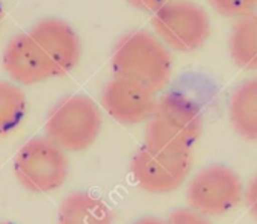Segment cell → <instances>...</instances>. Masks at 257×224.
Wrapping results in <instances>:
<instances>
[{
    "mask_svg": "<svg viewBox=\"0 0 257 224\" xmlns=\"http://www.w3.org/2000/svg\"><path fill=\"white\" fill-rule=\"evenodd\" d=\"M171 0H127L128 5H132L135 10L144 11V13H156L162 7H165Z\"/></svg>",
    "mask_w": 257,
    "mask_h": 224,
    "instance_id": "16",
    "label": "cell"
},
{
    "mask_svg": "<svg viewBox=\"0 0 257 224\" xmlns=\"http://www.w3.org/2000/svg\"><path fill=\"white\" fill-rule=\"evenodd\" d=\"M0 19H2V7H0Z\"/></svg>",
    "mask_w": 257,
    "mask_h": 224,
    "instance_id": "19",
    "label": "cell"
},
{
    "mask_svg": "<svg viewBox=\"0 0 257 224\" xmlns=\"http://www.w3.org/2000/svg\"><path fill=\"white\" fill-rule=\"evenodd\" d=\"M58 224H112V212L101 198L76 191L62 200Z\"/></svg>",
    "mask_w": 257,
    "mask_h": 224,
    "instance_id": "11",
    "label": "cell"
},
{
    "mask_svg": "<svg viewBox=\"0 0 257 224\" xmlns=\"http://www.w3.org/2000/svg\"><path fill=\"white\" fill-rule=\"evenodd\" d=\"M26 114L25 92L16 83L0 80V137L20 126Z\"/></svg>",
    "mask_w": 257,
    "mask_h": 224,
    "instance_id": "13",
    "label": "cell"
},
{
    "mask_svg": "<svg viewBox=\"0 0 257 224\" xmlns=\"http://www.w3.org/2000/svg\"><path fill=\"white\" fill-rule=\"evenodd\" d=\"M101 110L83 94L61 100L49 114L46 137L65 152H82L91 147L101 131Z\"/></svg>",
    "mask_w": 257,
    "mask_h": 224,
    "instance_id": "4",
    "label": "cell"
},
{
    "mask_svg": "<svg viewBox=\"0 0 257 224\" xmlns=\"http://www.w3.org/2000/svg\"><path fill=\"white\" fill-rule=\"evenodd\" d=\"M80 52V40L68 23L46 19L8 43L4 68L14 82L35 85L70 73Z\"/></svg>",
    "mask_w": 257,
    "mask_h": 224,
    "instance_id": "1",
    "label": "cell"
},
{
    "mask_svg": "<svg viewBox=\"0 0 257 224\" xmlns=\"http://www.w3.org/2000/svg\"><path fill=\"white\" fill-rule=\"evenodd\" d=\"M167 224H212L209 218L195 209H177L167 218Z\"/></svg>",
    "mask_w": 257,
    "mask_h": 224,
    "instance_id": "15",
    "label": "cell"
},
{
    "mask_svg": "<svg viewBox=\"0 0 257 224\" xmlns=\"http://www.w3.org/2000/svg\"><path fill=\"white\" fill-rule=\"evenodd\" d=\"M158 92L131 79L115 76L101 92V106L121 125L149 122L158 106Z\"/></svg>",
    "mask_w": 257,
    "mask_h": 224,
    "instance_id": "9",
    "label": "cell"
},
{
    "mask_svg": "<svg viewBox=\"0 0 257 224\" xmlns=\"http://www.w3.org/2000/svg\"><path fill=\"white\" fill-rule=\"evenodd\" d=\"M243 185L239 176L225 165H209L198 171L188 186V201L192 209L206 215L218 216L239 204Z\"/></svg>",
    "mask_w": 257,
    "mask_h": 224,
    "instance_id": "8",
    "label": "cell"
},
{
    "mask_svg": "<svg viewBox=\"0 0 257 224\" xmlns=\"http://www.w3.org/2000/svg\"><path fill=\"white\" fill-rule=\"evenodd\" d=\"M228 116L242 138L257 141V77H249L236 86L230 97Z\"/></svg>",
    "mask_w": 257,
    "mask_h": 224,
    "instance_id": "10",
    "label": "cell"
},
{
    "mask_svg": "<svg viewBox=\"0 0 257 224\" xmlns=\"http://www.w3.org/2000/svg\"><path fill=\"white\" fill-rule=\"evenodd\" d=\"M192 167L191 150L144 144L132 158L135 183L150 194H170L180 188Z\"/></svg>",
    "mask_w": 257,
    "mask_h": 224,
    "instance_id": "5",
    "label": "cell"
},
{
    "mask_svg": "<svg viewBox=\"0 0 257 224\" xmlns=\"http://www.w3.org/2000/svg\"><path fill=\"white\" fill-rule=\"evenodd\" d=\"M112 70L118 77L135 80L159 92L171 79V50L156 34L134 31L113 49Z\"/></svg>",
    "mask_w": 257,
    "mask_h": 224,
    "instance_id": "2",
    "label": "cell"
},
{
    "mask_svg": "<svg viewBox=\"0 0 257 224\" xmlns=\"http://www.w3.org/2000/svg\"><path fill=\"white\" fill-rule=\"evenodd\" d=\"M134 224H167V221L159 219L156 216H143L138 221H135Z\"/></svg>",
    "mask_w": 257,
    "mask_h": 224,
    "instance_id": "18",
    "label": "cell"
},
{
    "mask_svg": "<svg viewBox=\"0 0 257 224\" xmlns=\"http://www.w3.org/2000/svg\"><path fill=\"white\" fill-rule=\"evenodd\" d=\"M245 201L251 215L257 219V176L248 183L245 191Z\"/></svg>",
    "mask_w": 257,
    "mask_h": 224,
    "instance_id": "17",
    "label": "cell"
},
{
    "mask_svg": "<svg viewBox=\"0 0 257 224\" xmlns=\"http://www.w3.org/2000/svg\"><path fill=\"white\" fill-rule=\"evenodd\" d=\"M14 171L19 182L32 192H50L62 186L68 176L65 150L47 137L29 140L17 153Z\"/></svg>",
    "mask_w": 257,
    "mask_h": 224,
    "instance_id": "7",
    "label": "cell"
},
{
    "mask_svg": "<svg viewBox=\"0 0 257 224\" xmlns=\"http://www.w3.org/2000/svg\"><path fill=\"white\" fill-rule=\"evenodd\" d=\"M203 131V110L188 94L171 91L158 100L147 122L146 143L159 147L191 150Z\"/></svg>",
    "mask_w": 257,
    "mask_h": 224,
    "instance_id": "3",
    "label": "cell"
},
{
    "mask_svg": "<svg viewBox=\"0 0 257 224\" xmlns=\"http://www.w3.org/2000/svg\"><path fill=\"white\" fill-rule=\"evenodd\" d=\"M0 224H13V222H0Z\"/></svg>",
    "mask_w": 257,
    "mask_h": 224,
    "instance_id": "20",
    "label": "cell"
},
{
    "mask_svg": "<svg viewBox=\"0 0 257 224\" xmlns=\"http://www.w3.org/2000/svg\"><path fill=\"white\" fill-rule=\"evenodd\" d=\"M230 56L242 70H257V11L237 20L228 41Z\"/></svg>",
    "mask_w": 257,
    "mask_h": 224,
    "instance_id": "12",
    "label": "cell"
},
{
    "mask_svg": "<svg viewBox=\"0 0 257 224\" xmlns=\"http://www.w3.org/2000/svg\"><path fill=\"white\" fill-rule=\"evenodd\" d=\"M155 34L176 52H194L210 35V19L203 7L191 0H171L153 14Z\"/></svg>",
    "mask_w": 257,
    "mask_h": 224,
    "instance_id": "6",
    "label": "cell"
},
{
    "mask_svg": "<svg viewBox=\"0 0 257 224\" xmlns=\"http://www.w3.org/2000/svg\"><path fill=\"white\" fill-rule=\"evenodd\" d=\"M212 8L228 19H243L257 11V0H209Z\"/></svg>",
    "mask_w": 257,
    "mask_h": 224,
    "instance_id": "14",
    "label": "cell"
}]
</instances>
